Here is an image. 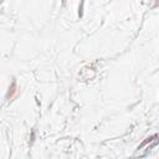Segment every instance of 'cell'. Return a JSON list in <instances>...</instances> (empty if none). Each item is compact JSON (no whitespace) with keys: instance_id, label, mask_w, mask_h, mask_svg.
Returning a JSON list of instances; mask_svg holds the SVG:
<instances>
[{"instance_id":"cell-1","label":"cell","mask_w":159,"mask_h":159,"mask_svg":"<svg viewBox=\"0 0 159 159\" xmlns=\"http://www.w3.org/2000/svg\"><path fill=\"white\" fill-rule=\"evenodd\" d=\"M16 93H18V85H16V81H13L11 82V85H10V87H9V89H7V93H6V100H13V98L16 96Z\"/></svg>"},{"instance_id":"cell-2","label":"cell","mask_w":159,"mask_h":159,"mask_svg":"<svg viewBox=\"0 0 159 159\" xmlns=\"http://www.w3.org/2000/svg\"><path fill=\"white\" fill-rule=\"evenodd\" d=\"M157 138H158V135L157 134H154V135H152V137H148V138H146V141L142 143V144L138 147V149H142L143 147H146L148 143H150V142H153V141H157Z\"/></svg>"},{"instance_id":"cell-3","label":"cell","mask_w":159,"mask_h":159,"mask_svg":"<svg viewBox=\"0 0 159 159\" xmlns=\"http://www.w3.org/2000/svg\"><path fill=\"white\" fill-rule=\"evenodd\" d=\"M83 5H85V0H81V4H80V7H78V18L83 16Z\"/></svg>"}]
</instances>
